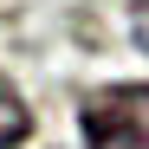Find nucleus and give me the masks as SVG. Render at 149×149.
Here are the masks:
<instances>
[{
  "label": "nucleus",
  "mask_w": 149,
  "mask_h": 149,
  "mask_svg": "<svg viewBox=\"0 0 149 149\" xmlns=\"http://www.w3.org/2000/svg\"><path fill=\"white\" fill-rule=\"evenodd\" d=\"M84 149H149V84H104L78 104Z\"/></svg>",
  "instance_id": "1"
},
{
  "label": "nucleus",
  "mask_w": 149,
  "mask_h": 149,
  "mask_svg": "<svg viewBox=\"0 0 149 149\" xmlns=\"http://www.w3.org/2000/svg\"><path fill=\"white\" fill-rule=\"evenodd\" d=\"M26 136H33V110H26V97L0 78V149H26Z\"/></svg>",
  "instance_id": "2"
},
{
  "label": "nucleus",
  "mask_w": 149,
  "mask_h": 149,
  "mask_svg": "<svg viewBox=\"0 0 149 149\" xmlns=\"http://www.w3.org/2000/svg\"><path fill=\"white\" fill-rule=\"evenodd\" d=\"M130 39L136 52H149V0H130Z\"/></svg>",
  "instance_id": "3"
}]
</instances>
